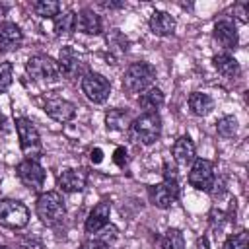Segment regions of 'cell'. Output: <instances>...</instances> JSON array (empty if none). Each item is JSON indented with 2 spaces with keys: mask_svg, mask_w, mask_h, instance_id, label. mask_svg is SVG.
<instances>
[{
  "mask_svg": "<svg viewBox=\"0 0 249 249\" xmlns=\"http://www.w3.org/2000/svg\"><path fill=\"white\" fill-rule=\"evenodd\" d=\"M233 14H235V18L241 21V23H247L249 21V2H239V4H235L233 6Z\"/></svg>",
  "mask_w": 249,
  "mask_h": 249,
  "instance_id": "4dcf8cb0",
  "label": "cell"
},
{
  "mask_svg": "<svg viewBox=\"0 0 249 249\" xmlns=\"http://www.w3.org/2000/svg\"><path fill=\"white\" fill-rule=\"evenodd\" d=\"M163 181H177V171L169 163H163Z\"/></svg>",
  "mask_w": 249,
  "mask_h": 249,
  "instance_id": "836d02e7",
  "label": "cell"
},
{
  "mask_svg": "<svg viewBox=\"0 0 249 249\" xmlns=\"http://www.w3.org/2000/svg\"><path fill=\"white\" fill-rule=\"evenodd\" d=\"M216 132L222 138H231L237 132V119L233 115H226L216 123Z\"/></svg>",
  "mask_w": 249,
  "mask_h": 249,
  "instance_id": "4316f807",
  "label": "cell"
},
{
  "mask_svg": "<svg viewBox=\"0 0 249 249\" xmlns=\"http://www.w3.org/2000/svg\"><path fill=\"white\" fill-rule=\"evenodd\" d=\"M222 249H249V233L245 230L230 235L226 241H224V247Z\"/></svg>",
  "mask_w": 249,
  "mask_h": 249,
  "instance_id": "83f0119b",
  "label": "cell"
},
{
  "mask_svg": "<svg viewBox=\"0 0 249 249\" xmlns=\"http://www.w3.org/2000/svg\"><path fill=\"white\" fill-rule=\"evenodd\" d=\"M53 25H54V33H56V35L72 33V31H76V14H74L72 10L60 12V14L53 19Z\"/></svg>",
  "mask_w": 249,
  "mask_h": 249,
  "instance_id": "d4e9b609",
  "label": "cell"
},
{
  "mask_svg": "<svg viewBox=\"0 0 249 249\" xmlns=\"http://www.w3.org/2000/svg\"><path fill=\"white\" fill-rule=\"evenodd\" d=\"M97 233H99V235H97L95 239H97V241H101V243H105V245H111V243L117 239V228H115V226H111V224L103 226Z\"/></svg>",
  "mask_w": 249,
  "mask_h": 249,
  "instance_id": "f546056e",
  "label": "cell"
},
{
  "mask_svg": "<svg viewBox=\"0 0 249 249\" xmlns=\"http://www.w3.org/2000/svg\"><path fill=\"white\" fill-rule=\"evenodd\" d=\"M130 134L144 146L154 144L161 134V117L158 113H142L130 121Z\"/></svg>",
  "mask_w": 249,
  "mask_h": 249,
  "instance_id": "3957f363",
  "label": "cell"
},
{
  "mask_svg": "<svg viewBox=\"0 0 249 249\" xmlns=\"http://www.w3.org/2000/svg\"><path fill=\"white\" fill-rule=\"evenodd\" d=\"M113 161H115L119 167H124V165L128 163V158H126V150H124L123 146H119V148L115 150V154H113Z\"/></svg>",
  "mask_w": 249,
  "mask_h": 249,
  "instance_id": "1f68e13d",
  "label": "cell"
},
{
  "mask_svg": "<svg viewBox=\"0 0 249 249\" xmlns=\"http://www.w3.org/2000/svg\"><path fill=\"white\" fill-rule=\"evenodd\" d=\"M214 41L226 49V51H233L239 43V35H237V29L233 25V21L230 19H220L216 25H214ZM224 51V53H226Z\"/></svg>",
  "mask_w": 249,
  "mask_h": 249,
  "instance_id": "9a60e30c",
  "label": "cell"
},
{
  "mask_svg": "<svg viewBox=\"0 0 249 249\" xmlns=\"http://www.w3.org/2000/svg\"><path fill=\"white\" fill-rule=\"evenodd\" d=\"M212 64H214V68H216L224 78H237V76L241 74L239 62H237L235 56L230 54V53H218V54H214Z\"/></svg>",
  "mask_w": 249,
  "mask_h": 249,
  "instance_id": "ffe728a7",
  "label": "cell"
},
{
  "mask_svg": "<svg viewBox=\"0 0 249 249\" xmlns=\"http://www.w3.org/2000/svg\"><path fill=\"white\" fill-rule=\"evenodd\" d=\"M214 163L210 160L204 158H195L191 171L187 175V181L191 187H195L196 191H212L214 187Z\"/></svg>",
  "mask_w": 249,
  "mask_h": 249,
  "instance_id": "52a82bcc",
  "label": "cell"
},
{
  "mask_svg": "<svg viewBox=\"0 0 249 249\" xmlns=\"http://www.w3.org/2000/svg\"><path fill=\"white\" fill-rule=\"evenodd\" d=\"M156 80V68L150 62H132L124 74H123V89L128 95H136V93H144L146 89L152 88Z\"/></svg>",
  "mask_w": 249,
  "mask_h": 249,
  "instance_id": "6da1fadb",
  "label": "cell"
},
{
  "mask_svg": "<svg viewBox=\"0 0 249 249\" xmlns=\"http://www.w3.org/2000/svg\"><path fill=\"white\" fill-rule=\"evenodd\" d=\"M23 43V33L21 29L12 23V21H2L0 23V51H16Z\"/></svg>",
  "mask_w": 249,
  "mask_h": 249,
  "instance_id": "2e32d148",
  "label": "cell"
},
{
  "mask_svg": "<svg viewBox=\"0 0 249 249\" xmlns=\"http://www.w3.org/2000/svg\"><path fill=\"white\" fill-rule=\"evenodd\" d=\"M105 124L109 130H124L130 126V115L124 109H109L105 115Z\"/></svg>",
  "mask_w": 249,
  "mask_h": 249,
  "instance_id": "603a6c76",
  "label": "cell"
},
{
  "mask_svg": "<svg viewBox=\"0 0 249 249\" xmlns=\"http://www.w3.org/2000/svg\"><path fill=\"white\" fill-rule=\"evenodd\" d=\"M58 68L60 74L66 76L68 80H76L78 76H84V64L80 60V56L70 49V47H62L60 54H58Z\"/></svg>",
  "mask_w": 249,
  "mask_h": 249,
  "instance_id": "7c38bea8",
  "label": "cell"
},
{
  "mask_svg": "<svg viewBox=\"0 0 249 249\" xmlns=\"http://www.w3.org/2000/svg\"><path fill=\"white\" fill-rule=\"evenodd\" d=\"M0 224L10 230H21L29 224V208L14 198H0Z\"/></svg>",
  "mask_w": 249,
  "mask_h": 249,
  "instance_id": "5b68a950",
  "label": "cell"
},
{
  "mask_svg": "<svg viewBox=\"0 0 249 249\" xmlns=\"http://www.w3.org/2000/svg\"><path fill=\"white\" fill-rule=\"evenodd\" d=\"M88 183V171L84 167H68L56 177V185L64 193H80Z\"/></svg>",
  "mask_w": 249,
  "mask_h": 249,
  "instance_id": "8fae6325",
  "label": "cell"
},
{
  "mask_svg": "<svg viewBox=\"0 0 249 249\" xmlns=\"http://www.w3.org/2000/svg\"><path fill=\"white\" fill-rule=\"evenodd\" d=\"M105 8H123V2H103Z\"/></svg>",
  "mask_w": 249,
  "mask_h": 249,
  "instance_id": "d590c367",
  "label": "cell"
},
{
  "mask_svg": "<svg viewBox=\"0 0 249 249\" xmlns=\"http://www.w3.org/2000/svg\"><path fill=\"white\" fill-rule=\"evenodd\" d=\"M0 183H2V167H0Z\"/></svg>",
  "mask_w": 249,
  "mask_h": 249,
  "instance_id": "8d00e7d4",
  "label": "cell"
},
{
  "mask_svg": "<svg viewBox=\"0 0 249 249\" xmlns=\"http://www.w3.org/2000/svg\"><path fill=\"white\" fill-rule=\"evenodd\" d=\"M16 130H18L19 146H21L25 160H39L43 146H41V136H39V130L35 128V124L29 119L19 117V119H16Z\"/></svg>",
  "mask_w": 249,
  "mask_h": 249,
  "instance_id": "277c9868",
  "label": "cell"
},
{
  "mask_svg": "<svg viewBox=\"0 0 249 249\" xmlns=\"http://www.w3.org/2000/svg\"><path fill=\"white\" fill-rule=\"evenodd\" d=\"M16 173L19 177V181L33 193H39L45 185L47 173L43 169V165L39 163V160H23L16 165Z\"/></svg>",
  "mask_w": 249,
  "mask_h": 249,
  "instance_id": "ba28073f",
  "label": "cell"
},
{
  "mask_svg": "<svg viewBox=\"0 0 249 249\" xmlns=\"http://www.w3.org/2000/svg\"><path fill=\"white\" fill-rule=\"evenodd\" d=\"M101 18L89 10V8H84L76 14V31L80 33H86V35H99L101 33Z\"/></svg>",
  "mask_w": 249,
  "mask_h": 249,
  "instance_id": "e0dca14e",
  "label": "cell"
},
{
  "mask_svg": "<svg viewBox=\"0 0 249 249\" xmlns=\"http://www.w3.org/2000/svg\"><path fill=\"white\" fill-rule=\"evenodd\" d=\"M148 195H150V202L156 208H171L173 202H177L179 198V185L177 181H161L150 187Z\"/></svg>",
  "mask_w": 249,
  "mask_h": 249,
  "instance_id": "30bf717a",
  "label": "cell"
},
{
  "mask_svg": "<svg viewBox=\"0 0 249 249\" xmlns=\"http://www.w3.org/2000/svg\"><path fill=\"white\" fill-rule=\"evenodd\" d=\"M45 113L56 123H68L76 117V105L62 97H53L45 101Z\"/></svg>",
  "mask_w": 249,
  "mask_h": 249,
  "instance_id": "4fadbf2b",
  "label": "cell"
},
{
  "mask_svg": "<svg viewBox=\"0 0 249 249\" xmlns=\"http://www.w3.org/2000/svg\"><path fill=\"white\" fill-rule=\"evenodd\" d=\"M31 8L39 18H45V19H54L60 14V4L54 0H39Z\"/></svg>",
  "mask_w": 249,
  "mask_h": 249,
  "instance_id": "484cf974",
  "label": "cell"
},
{
  "mask_svg": "<svg viewBox=\"0 0 249 249\" xmlns=\"http://www.w3.org/2000/svg\"><path fill=\"white\" fill-rule=\"evenodd\" d=\"M12 78H14V66L8 60L0 62V93L8 91V88L12 86Z\"/></svg>",
  "mask_w": 249,
  "mask_h": 249,
  "instance_id": "f1b7e54d",
  "label": "cell"
},
{
  "mask_svg": "<svg viewBox=\"0 0 249 249\" xmlns=\"http://www.w3.org/2000/svg\"><path fill=\"white\" fill-rule=\"evenodd\" d=\"M109 216H111V202L109 200H99L88 214L84 230L86 233H97L103 226L109 224Z\"/></svg>",
  "mask_w": 249,
  "mask_h": 249,
  "instance_id": "5bb4252c",
  "label": "cell"
},
{
  "mask_svg": "<svg viewBox=\"0 0 249 249\" xmlns=\"http://www.w3.org/2000/svg\"><path fill=\"white\" fill-rule=\"evenodd\" d=\"M189 109L193 115L196 117H206L212 109H214V99L208 93L202 91H195L189 95Z\"/></svg>",
  "mask_w": 249,
  "mask_h": 249,
  "instance_id": "7402d4cb",
  "label": "cell"
},
{
  "mask_svg": "<svg viewBox=\"0 0 249 249\" xmlns=\"http://www.w3.org/2000/svg\"><path fill=\"white\" fill-rule=\"evenodd\" d=\"M163 101H165V97L160 88H150L138 95V105L144 109V113H158V109L163 105Z\"/></svg>",
  "mask_w": 249,
  "mask_h": 249,
  "instance_id": "44dd1931",
  "label": "cell"
},
{
  "mask_svg": "<svg viewBox=\"0 0 249 249\" xmlns=\"http://www.w3.org/2000/svg\"><path fill=\"white\" fill-rule=\"evenodd\" d=\"M89 158H91L93 163H99V161L103 160V152H101V148H93L91 154H89Z\"/></svg>",
  "mask_w": 249,
  "mask_h": 249,
  "instance_id": "e575fe53",
  "label": "cell"
},
{
  "mask_svg": "<svg viewBox=\"0 0 249 249\" xmlns=\"http://www.w3.org/2000/svg\"><path fill=\"white\" fill-rule=\"evenodd\" d=\"M78 249H109V245H105V243H101V241H97L95 237L93 239H88V241H84Z\"/></svg>",
  "mask_w": 249,
  "mask_h": 249,
  "instance_id": "d6a6232c",
  "label": "cell"
},
{
  "mask_svg": "<svg viewBox=\"0 0 249 249\" xmlns=\"http://www.w3.org/2000/svg\"><path fill=\"white\" fill-rule=\"evenodd\" d=\"M0 249H6V247H0Z\"/></svg>",
  "mask_w": 249,
  "mask_h": 249,
  "instance_id": "74e56055",
  "label": "cell"
},
{
  "mask_svg": "<svg viewBox=\"0 0 249 249\" xmlns=\"http://www.w3.org/2000/svg\"><path fill=\"white\" fill-rule=\"evenodd\" d=\"M80 88H82V93L91 101V103H105L111 95V84L109 80L99 74V72H86L82 76V82H80Z\"/></svg>",
  "mask_w": 249,
  "mask_h": 249,
  "instance_id": "8992f818",
  "label": "cell"
},
{
  "mask_svg": "<svg viewBox=\"0 0 249 249\" xmlns=\"http://www.w3.org/2000/svg\"><path fill=\"white\" fill-rule=\"evenodd\" d=\"M171 154H173V160L179 163V165H189V163H193L195 161V154H196V150H195V144H193V140L187 136V134H183V136H179L177 140H175V144H173V148H171Z\"/></svg>",
  "mask_w": 249,
  "mask_h": 249,
  "instance_id": "d6986e66",
  "label": "cell"
},
{
  "mask_svg": "<svg viewBox=\"0 0 249 249\" xmlns=\"http://www.w3.org/2000/svg\"><path fill=\"white\" fill-rule=\"evenodd\" d=\"M25 70L33 80H56L60 76L58 62L47 54H33L25 62Z\"/></svg>",
  "mask_w": 249,
  "mask_h": 249,
  "instance_id": "9c48e42d",
  "label": "cell"
},
{
  "mask_svg": "<svg viewBox=\"0 0 249 249\" xmlns=\"http://www.w3.org/2000/svg\"><path fill=\"white\" fill-rule=\"evenodd\" d=\"M156 249H185V237L177 228H169L160 237Z\"/></svg>",
  "mask_w": 249,
  "mask_h": 249,
  "instance_id": "cb8c5ba5",
  "label": "cell"
},
{
  "mask_svg": "<svg viewBox=\"0 0 249 249\" xmlns=\"http://www.w3.org/2000/svg\"><path fill=\"white\" fill-rule=\"evenodd\" d=\"M175 18L171 16V14H167V12H154L152 16H150V19H148V27H150V31L154 33V35H158V37H167V35H171L173 31H175Z\"/></svg>",
  "mask_w": 249,
  "mask_h": 249,
  "instance_id": "ac0fdd59",
  "label": "cell"
},
{
  "mask_svg": "<svg viewBox=\"0 0 249 249\" xmlns=\"http://www.w3.org/2000/svg\"><path fill=\"white\" fill-rule=\"evenodd\" d=\"M35 212H37V218L45 226H49V228L58 226L66 216V204H64L62 195L56 191L41 193L37 198V204H35Z\"/></svg>",
  "mask_w": 249,
  "mask_h": 249,
  "instance_id": "7a4b0ae2",
  "label": "cell"
}]
</instances>
